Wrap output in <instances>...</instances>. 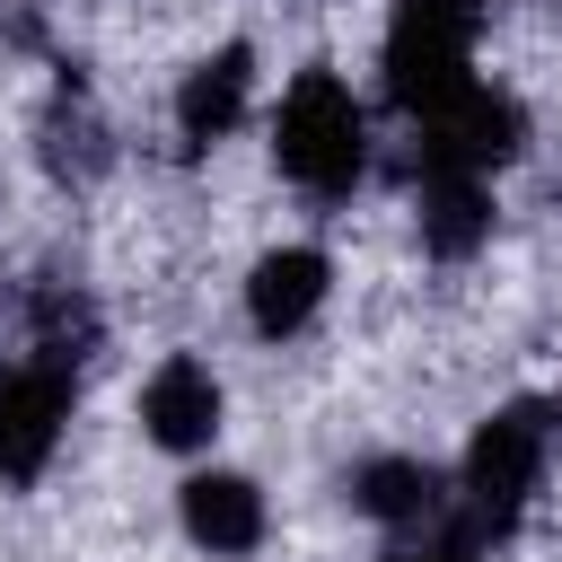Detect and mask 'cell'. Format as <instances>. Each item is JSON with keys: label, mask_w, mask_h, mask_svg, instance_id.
Segmentation results:
<instances>
[{"label": "cell", "mask_w": 562, "mask_h": 562, "mask_svg": "<svg viewBox=\"0 0 562 562\" xmlns=\"http://www.w3.org/2000/svg\"><path fill=\"white\" fill-rule=\"evenodd\" d=\"M544 465H553V430H544V404H501L474 422L465 439V465H457V536L474 544H501L518 536V518L536 509L544 492Z\"/></svg>", "instance_id": "6da1fadb"}, {"label": "cell", "mask_w": 562, "mask_h": 562, "mask_svg": "<svg viewBox=\"0 0 562 562\" xmlns=\"http://www.w3.org/2000/svg\"><path fill=\"white\" fill-rule=\"evenodd\" d=\"M272 167L316 193V202H342L360 176H369V105L351 97V79L334 70H299L272 105Z\"/></svg>", "instance_id": "7a4b0ae2"}, {"label": "cell", "mask_w": 562, "mask_h": 562, "mask_svg": "<svg viewBox=\"0 0 562 562\" xmlns=\"http://www.w3.org/2000/svg\"><path fill=\"white\" fill-rule=\"evenodd\" d=\"M518 149H527V105L501 79H483V70L413 114V176H474V184H492Z\"/></svg>", "instance_id": "3957f363"}, {"label": "cell", "mask_w": 562, "mask_h": 562, "mask_svg": "<svg viewBox=\"0 0 562 562\" xmlns=\"http://www.w3.org/2000/svg\"><path fill=\"white\" fill-rule=\"evenodd\" d=\"M474 35H483V0H395L386 9V44H378L386 97L404 114H422L448 88H465L474 79Z\"/></svg>", "instance_id": "277c9868"}, {"label": "cell", "mask_w": 562, "mask_h": 562, "mask_svg": "<svg viewBox=\"0 0 562 562\" xmlns=\"http://www.w3.org/2000/svg\"><path fill=\"white\" fill-rule=\"evenodd\" d=\"M70 404H79V369L26 351L0 369V483L26 492L53 457H61V430H70Z\"/></svg>", "instance_id": "5b68a950"}, {"label": "cell", "mask_w": 562, "mask_h": 562, "mask_svg": "<svg viewBox=\"0 0 562 562\" xmlns=\"http://www.w3.org/2000/svg\"><path fill=\"white\" fill-rule=\"evenodd\" d=\"M220 422H228V395H220L211 360L167 351V360L140 378V439H149V448H167V457H202V448L220 439Z\"/></svg>", "instance_id": "8992f818"}, {"label": "cell", "mask_w": 562, "mask_h": 562, "mask_svg": "<svg viewBox=\"0 0 562 562\" xmlns=\"http://www.w3.org/2000/svg\"><path fill=\"white\" fill-rule=\"evenodd\" d=\"M351 509L378 518L386 536H439L457 527V483L430 465V457H360L351 465Z\"/></svg>", "instance_id": "52a82bcc"}, {"label": "cell", "mask_w": 562, "mask_h": 562, "mask_svg": "<svg viewBox=\"0 0 562 562\" xmlns=\"http://www.w3.org/2000/svg\"><path fill=\"white\" fill-rule=\"evenodd\" d=\"M176 518H184L193 553H211V562H246V553L272 536L263 483H255V474H228V465H211V474H184V492H176Z\"/></svg>", "instance_id": "ba28073f"}, {"label": "cell", "mask_w": 562, "mask_h": 562, "mask_svg": "<svg viewBox=\"0 0 562 562\" xmlns=\"http://www.w3.org/2000/svg\"><path fill=\"white\" fill-rule=\"evenodd\" d=\"M325 299H334L325 246H272V255H255V272H246V325H255L263 342L307 334V325L325 316Z\"/></svg>", "instance_id": "9c48e42d"}, {"label": "cell", "mask_w": 562, "mask_h": 562, "mask_svg": "<svg viewBox=\"0 0 562 562\" xmlns=\"http://www.w3.org/2000/svg\"><path fill=\"white\" fill-rule=\"evenodd\" d=\"M255 105V44H220L176 79V140L184 149H220Z\"/></svg>", "instance_id": "30bf717a"}, {"label": "cell", "mask_w": 562, "mask_h": 562, "mask_svg": "<svg viewBox=\"0 0 562 562\" xmlns=\"http://www.w3.org/2000/svg\"><path fill=\"white\" fill-rule=\"evenodd\" d=\"M413 228H422V255L465 263L474 246H492V184H474V176H413Z\"/></svg>", "instance_id": "8fae6325"}, {"label": "cell", "mask_w": 562, "mask_h": 562, "mask_svg": "<svg viewBox=\"0 0 562 562\" xmlns=\"http://www.w3.org/2000/svg\"><path fill=\"white\" fill-rule=\"evenodd\" d=\"M35 132H44L35 149H44V167H53L61 184H88V176H97V167L114 158V140H105V123H97V105L79 97V79H61V97L44 105V123H35Z\"/></svg>", "instance_id": "7c38bea8"}, {"label": "cell", "mask_w": 562, "mask_h": 562, "mask_svg": "<svg viewBox=\"0 0 562 562\" xmlns=\"http://www.w3.org/2000/svg\"><path fill=\"white\" fill-rule=\"evenodd\" d=\"M97 307H88V290H70V281H44L35 299H26V351H44V360H61V369H79L88 351H97Z\"/></svg>", "instance_id": "4fadbf2b"}, {"label": "cell", "mask_w": 562, "mask_h": 562, "mask_svg": "<svg viewBox=\"0 0 562 562\" xmlns=\"http://www.w3.org/2000/svg\"><path fill=\"white\" fill-rule=\"evenodd\" d=\"M386 562H483V544L457 536V527H439V536H422V544H395Z\"/></svg>", "instance_id": "5bb4252c"}, {"label": "cell", "mask_w": 562, "mask_h": 562, "mask_svg": "<svg viewBox=\"0 0 562 562\" xmlns=\"http://www.w3.org/2000/svg\"><path fill=\"white\" fill-rule=\"evenodd\" d=\"M544 430H553V448H562V378H553V395H544Z\"/></svg>", "instance_id": "9a60e30c"}]
</instances>
